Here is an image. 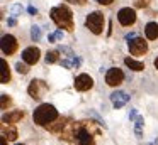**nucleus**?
I'll return each instance as SVG.
<instances>
[{
  "instance_id": "2",
  "label": "nucleus",
  "mask_w": 158,
  "mask_h": 145,
  "mask_svg": "<svg viewBox=\"0 0 158 145\" xmlns=\"http://www.w3.org/2000/svg\"><path fill=\"white\" fill-rule=\"evenodd\" d=\"M32 118H34V123L44 127V125H49L51 121H55L56 118H58V111H56V108L53 106V105L44 103V105H41V106H38L34 110Z\"/></svg>"
},
{
  "instance_id": "17",
  "label": "nucleus",
  "mask_w": 158,
  "mask_h": 145,
  "mask_svg": "<svg viewBox=\"0 0 158 145\" xmlns=\"http://www.w3.org/2000/svg\"><path fill=\"white\" fill-rule=\"evenodd\" d=\"M0 81H2V84H7L9 81H10V71H9V64L7 61L2 59V78H0Z\"/></svg>"
},
{
  "instance_id": "8",
  "label": "nucleus",
  "mask_w": 158,
  "mask_h": 145,
  "mask_svg": "<svg viewBox=\"0 0 158 145\" xmlns=\"http://www.w3.org/2000/svg\"><path fill=\"white\" fill-rule=\"evenodd\" d=\"M129 51H131L133 56H143V54L148 51V46H146V42H144V39L134 37V39H131V42H129Z\"/></svg>"
},
{
  "instance_id": "9",
  "label": "nucleus",
  "mask_w": 158,
  "mask_h": 145,
  "mask_svg": "<svg viewBox=\"0 0 158 145\" xmlns=\"http://www.w3.org/2000/svg\"><path fill=\"white\" fill-rule=\"evenodd\" d=\"M2 52L7 54V56H10V54H14L15 51H17V40H15L14 36H4L2 37Z\"/></svg>"
},
{
  "instance_id": "4",
  "label": "nucleus",
  "mask_w": 158,
  "mask_h": 145,
  "mask_svg": "<svg viewBox=\"0 0 158 145\" xmlns=\"http://www.w3.org/2000/svg\"><path fill=\"white\" fill-rule=\"evenodd\" d=\"M27 91H29V94H31V98L39 100V98H43V94L48 91V84H46L44 81H41V79H34V81H31Z\"/></svg>"
},
{
  "instance_id": "18",
  "label": "nucleus",
  "mask_w": 158,
  "mask_h": 145,
  "mask_svg": "<svg viewBox=\"0 0 158 145\" xmlns=\"http://www.w3.org/2000/svg\"><path fill=\"white\" fill-rule=\"evenodd\" d=\"M2 135H4L7 140L14 142L15 138H17V130H15V128H12V127H4V128H2Z\"/></svg>"
},
{
  "instance_id": "7",
  "label": "nucleus",
  "mask_w": 158,
  "mask_h": 145,
  "mask_svg": "<svg viewBox=\"0 0 158 145\" xmlns=\"http://www.w3.org/2000/svg\"><path fill=\"white\" fill-rule=\"evenodd\" d=\"M75 137H77L78 145H95V142H94L90 132L87 130L85 127H78V128L75 127Z\"/></svg>"
},
{
  "instance_id": "32",
  "label": "nucleus",
  "mask_w": 158,
  "mask_h": 145,
  "mask_svg": "<svg viewBox=\"0 0 158 145\" xmlns=\"http://www.w3.org/2000/svg\"><path fill=\"white\" fill-rule=\"evenodd\" d=\"M0 145H7V138H5L4 135L0 137Z\"/></svg>"
},
{
  "instance_id": "5",
  "label": "nucleus",
  "mask_w": 158,
  "mask_h": 145,
  "mask_svg": "<svg viewBox=\"0 0 158 145\" xmlns=\"http://www.w3.org/2000/svg\"><path fill=\"white\" fill-rule=\"evenodd\" d=\"M117 19H119L121 25H133V24L136 22V12H134L131 7H124V9L119 10Z\"/></svg>"
},
{
  "instance_id": "33",
  "label": "nucleus",
  "mask_w": 158,
  "mask_h": 145,
  "mask_svg": "<svg viewBox=\"0 0 158 145\" xmlns=\"http://www.w3.org/2000/svg\"><path fill=\"white\" fill-rule=\"evenodd\" d=\"M48 40H49V42H55V40H56L55 34H49V36H48Z\"/></svg>"
},
{
  "instance_id": "10",
  "label": "nucleus",
  "mask_w": 158,
  "mask_h": 145,
  "mask_svg": "<svg viewBox=\"0 0 158 145\" xmlns=\"http://www.w3.org/2000/svg\"><path fill=\"white\" fill-rule=\"evenodd\" d=\"M39 56H41V51L38 47H27L22 51V61L26 64H36L39 61Z\"/></svg>"
},
{
  "instance_id": "15",
  "label": "nucleus",
  "mask_w": 158,
  "mask_h": 145,
  "mask_svg": "<svg viewBox=\"0 0 158 145\" xmlns=\"http://www.w3.org/2000/svg\"><path fill=\"white\" fill-rule=\"evenodd\" d=\"M61 66L66 67V69H72V67H78L80 66V59L75 56V54H72V56L65 57V59L61 61Z\"/></svg>"
},
{
  "instance_id": "21",
  "label": "nucleus",
  "mask_w": 158,
  "mask_h": 145,
  "mask_svg": "<svg viewBox=\"0 0 158 145\" xmlns=\"http://www.w3.org/2000/svg\"><path fill=\"white\" fill-rule=\"evenodd\" d=\"M63 127H65V120H63V118H61V120H60V121H56L55 125H51V123L48 125V128H49V130H51V132H58L60 128H63Z\"/></svg>"
},
{
  "instance_id": "34",
  "label": "nucleus",
  "mask_w": 158,
  "mask_h": 145,
  "mask_svg": "<svg viewBox=\"0 0 158 145\" xmlns=\"http://www.w3.org/2000/svg\"><path fill=\"white\" fill-rule=\"evenodd\" d=\"M129 118H131V120H133V118H136V110H133V111L129 113Z\"/></svg>"
},
{
  "instance_id": "30",
  "label": "nucleus",
  "mask_w": 158,
  "mask_h": 145,
  "mask_svg": "<svg viewBox=\"0 0 158 145\" xmlns=\"http://www.w3.org/2000/svg\"><path fill=\"white\" fill-rule=\"evenodd\" d=\"M66 2H70V3H78V5H83V3L87 2V0H66Z\"/></svg>"
},
{
  "instance_id": "11",
  "label": "nucleus",
  "mask_w": 158,
  "mask_h": 145,
  "mask_svg": "<svg viewBox=\"0 0 158 145\" xmlns=\"http://www.w3.org/2000/svg\"><path fill=\"white\" fill-rule=\"evenodd\" d=\"M75 90L77 91H87L90 90V88L94 86V79L89 76V74H80V76H77L75 79Z\"/></svg>"
},
{
  "instance_id": "22",
  "label": "nucleus",
  "mask_w": 158,
  "mask_h": 145,
  "mask_svg": "<svg viewBox=\"0 0 158 145\" xmlns=\"http://www.w3.org/2000/svg\"><path fill=\"white\" fill-rule=\"evenodd\" d=\"M10 98L7 96V94H2V110H7L9 106H10Z\"/></svg>"
},
{
  "instance_id": "13",
  "label": "nucleus",
  "mask_w": 158,
  "mask_h": 145,
  "mask_svg": "<svg viewBox=\"0 0 158 145\" xmlns=\"http://www.w3.org/2000/svg\"><path fill=\"white\" fill-rule=\"evenodd\" d=\"M22 118H24V111L15 110V111H10V113L4 115V116H2V121H4V123H17Z\"/></svg>"
},
{
  "instance_id": "29",
  "label": "nucleus",
  "mask_w": 158,
  "mask_h": 145,
  "mask_svg": "<svg viewBox=\"0 0 158 145\" xmlns=\"http://www.w3.org/2000/svg\"><path fill=\"white\" fill-rule=\"evenodd\" d=\"M97 2H99L100 5H110V3L114 2V0H97Z\"/></svg>"
},
{
  "instance_id": "16",
  "label": "nucleus",
  "mask_w": 158,
  "mask_h": 145,
  "mask_svg": "<svg viewBox=\"0 0 158 145\" xmlns=\"http://www.w3.org/2000/svg\"><path fill=\"white\" fill-rule=\"evenodd\" d=\"M124 64H126L129 69H133V71H143L144 69V64L143 63L134 61V59H131V57H126V59H124Z\"/></svg>"
},
{
  "instance_id": "3",
  "label": "nucleus",
  "mask_w": 158,
  "mask_h": 145,
  "mask_svg": "<svg viewBox=\"0 0 158 145\" xmlns=\"http://www.w3.org/2000/svg\"><path fill=\"white\" fill-rule=\"evenodd\" d=\"M85 25H87V29H90L94 34H100L104 29V15L100 12L89 13L87 19H85Z\"/></svg>"
},
{
  "instance_id": "25",
  "label": "nucleus",
  "mask_w": 158,
  "mask_h": 145,
  "mask_svg": "<svg viewBox=\"0 0 158 145\" xmlns=\"http://www.w3.org/2000/svg\"><path fill=\"white\" fill-rule=\"evenodd\" d=\"M141 127H143V118L138 116L136 118V135L141 138Z\"/></svg>"
},
{
  "instance_id": "23",
  "label": "nucleus",
  "mask_w": 158,
  "mask_h": 145,
  "mask_svg": "<svg viewBox=\"0 0 158 145\" xmlns=\"http://www.w3.org/2000/svg\"><path fill=\"white\" fill-rule=\"evenodd\" d=\"M21 12H22V5H19V3H15V5H12V9H10V13H12L14 17L21 15Z\"/></svg>"
},
{
  "instance_id": "12",
  "label": "nucleus",
  "mask_w": 158,
  "mask_h": 145,
  "mask_svg": "<svg viewBox=\"0 0 158 145\" xmlns=\"http://www.w3.org/2000/svg\"><path fill=\"white\" fill-rule=\"evenodd\" d=\"M110 101H112L114 108H123L124 105L129 101V94L124 93V91H114L110 94Z\"/></svg>"
},
{
  "instance_id": "27",
  "label": "nucleus",
  "mask_w": 158,
  "mask_h": 145,
  "mask_svg": "<svg viewBox=\"0 0 158 145\" xmlns=\"http://www.w3.org/2000/svg\"><path fill=\"white\" fill-rule=\"evenodd\" d=\"M136 5H138V7H146V5H148V0H138Z\"/></svg>"
},
{
  "instance_id": "24",
  "label": "nucleus",
  "mask_w": 158,
  "mask_h": 145,
  "mask_svg": "<svg viewBox=\"0 0 158 145\" xmlns=\"http://www.w3.org/2000/svg\"><path fill=\"white\" fill-rule=\"evenodd\" d=\"M15 69H17L21 74H27V73H29V67L26 66V64H22V63H17V64H15Z\"/></svg>"
},
{
  "instance_id": "19",
  "label": "nucleus",
  "mask_w": 158,
  "mask_h": 145,
  "mask_svg": "<svg viewBox=\"0 0 158 145\" xmlns=\"http://www.w3.org/2000/svg\"><path fill=\"white\" fill-rule=\"evenodd\" d=\"M58 52L60 51H48V54H46V63L48 64H53L58 61Z\"/></svg>"
},
{
  "instance_id": "36",
  "label": "nucleus",
  "mask_w": 158,
  "mask_h": 145,
  "mask_svg": "<svg viewBox=\"0 0 158 145\" xmlns=\"http://www.w3.org/2000/svg\"><path fill=\"white\" fill-rule=\"evenodd\" d=\"M17 145H22V143H17Z\"/></svg>"
},
{
  "instance_id": "20",
  "label": "nucleus",
  "mask_w": 158,
  "mask_h": 145,
  "mask_svg": "<svg viewBox=\"0 0 158 145\" xmlns=\"http://www.w3.org/2000/svg\"><path fill=\"white\" fill-rule=\"evenodd\" d=\"M31 39L34 40V42H38V40L41 39V29H39L38 25L32 27V30H31Z\"/></svg>"
},
{
  "instance_id": "6",
  "label": "nucleus",
  "mask_w": 158,
  "mask_h": 145,
  "mask_svg": "<svg viewBox=\"0 0 158 145\" xmlns=\"http://www.w3.org/2000/svg\"><path fill=\"white\" fill-rule=\"evenodd\" d=\"M123 79H124V73L119 67H110L106 74V83L109 86H117V84L123 83Z\"/></svg>"
},
{
  "instance_id": "14",
  "label": "nucleus",
  "mask_w": 158,
  "mask_h": 145,
  "mask_svg": "<svg viewBox=\"0 0 158 145\" xmlns=\"http://www.w3.org/2000/svg\"><path fill=\"white\" fill-rule=\"evenodd\" d=\"M144 34L150 40L158 39V24L156 22H148L146 27H144Z\"/></svg>"
},
{
  "instance_id": "26",
  "label": "nucleus",
  "mask_w": 158,
  "mask_h": 145,
  "mask_svg": "<svg viewBox=\"0 0 158 145\" xmlns=\"http://www.w3.org/2000/svg\"><path fill=\"white\" fill-rule=\"evenodd\" d=\"M15 24H17V20H15V17H10V19H7V25L14 27Z\"/></svg>"
},
{
  "instance_id": "31",
  "label": "nucleus",
  "mask_w": 158,
  "mask_h": 145,
  "mask_svg": "<svg viewBox=\"0 0 158 145\" xmlns=\"http://www.w3.org/2000/svg\"><path fill=\"white\" fill-rule=\"evenodd\" d=\"M27 12H29V13H31V15H34V13H36V12H38V10H36V9H34V7H32V5H31V7H27Z\"/></svg>"
},
{
  "instance_id": "1",
  "label": "nucleus",
  "mask_w": 158,
  "mask_h": 145,
  "mask_svg": "<svg viewBox=\"0 0 158 145\" xmlns=\"http://www.w3.org/2000/svg\"><path fill=\"white\" fill-rule=\"evenodd\" d=\"M51 19L60 29L73 30V13L66 5H58L51 9Z\"/></svg>"
},
{
  "instance_id": "28",
  "label": "nucleus",
  "mask_w": 158,
  "mask_h": 145,
  "mask_svg": "<svg viewBox=\"0 0 158 145\" xmlns=\"http://www.w3.org/2000/svg\"><path fill=\"white\" fill-rule=\"evenodd\" d=\"M55 37H56V40L63 39V30H56V32H55Z\"/></svg>"
},
{
  "instance_id": "35",
  "label": "nucleus",
  "mask_w": 158,
  "mask_h": 145,
  "mask_svg": "<svg viewBox=\"0 0 158 145\" xmlns=\"http://www.w3.org/2000/svg\"><path fill=\"white\" fill-rule=\"evenodd\" d=\"M155 67H156V69H158V57H156V59H155Z\"/></svg>"
}]
</instances>
